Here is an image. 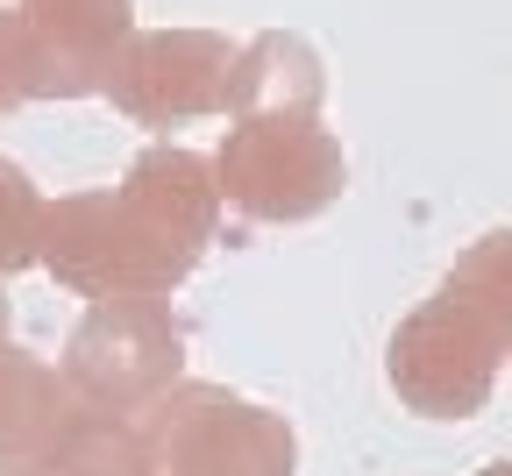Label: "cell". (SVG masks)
<instances>
[{
    "mask_svg": "<svg viewBox=\"0 0 512 476\" xmlns=\"http://www.w3.org/2000/svg\"><path fill=\"white\" fill-rule=\"evenodd\" d=\"M505 356H512V334L491 313H477L470 299L434 285V299H420L392 327L384 377H392L399 405L420 420H477L491 405V384H498Z\"/></svg>",
    "mask_w": 512,
    "mask_h": 476,
    "instance_id": "cell-3",
    "label": "cell"
},
{
    "mask_svg": "<svg viewBox=\"0 0 512 476\" xmlns=\"http://www.w3.org/2000/svg\"><path fill=\"white\" fill-rule=\"evenodd\" d=\"M0 342H8V285H0Z\"/></svg>",
    "mask_w": 512,
    "mask_h": 476,
    "instance_id": "cell-16",
    "label": "cell"
},
{
    "mask_svg": "<svg viewBox=\"0 0 512 476\" xmlns=\"http://www.w3.org/2000/svg\"><path fill=\"white\" fill-rule=\"evenodd\" d=\"M114 192H121V207L136 214L143 228H157V235H171V242H185V249L207 256V242H214V228H221L214 157L185 150V143H150L136 164L121 171Z\"/></svg>",
    "mask_w": 512,
    "mask_h": 476,
    "instance_id": "cell-8",
    "label": "cell"
},
{
    "mask_svg": "<svg viewBox=\"0 0 512 476\" xmlns=\"http://www.w3.org/2000/svg\"><path fill=\"white\" fill-rule=\"evenodd\" d=\"M477 476H512V455H498V462H484Z\"/></svg>",
    "mask_w": 512,
    "mask_h": 476,
    "instance_id": "cell-15",
    "label": "cell"
},
{
    "mask_svg": "<svg viewBox=\"0 0 512 476\" xmlns=\"http://www.w3.org/2000/svg\"><path fill=\"white\" fill-rule=\"evenodd\" d=\"M22 100H36V64H29L22 15H15V8H0V114H15Z\"/></svg>",
    "mask_w": 512,
    "mask_h": 476,
    "instance_id": "cell-14",
    "label": "cell"
},
{
    "mask_svg": "<svg viewBox=\"0 0 512 476\" xmlns=\"http://www.w3.org/2000/svg\"><path fill=\"white\" fill-rule=\"evenodd\" d=\"M328 64L299 29H264L235 50L228 72V114L235 121H320Z\"/></svg>",
    "mask_w": 512,
    "mask_h": 476,
    "instance_id": "cell-9",
    "label": "cell"
},
{
    "mask_svg": "<svg viewBox=\"0 0 512 476\" xmlns=\"http://www.w3.org/2000/svg\"><path fill=\"white\" fill-rule=\"evenodd\" d=\"M221 207L256 228H299L320 221L349 192L342 135L320 121H235L214 150Z\"/></svg>",
    "mask_w": 512,
    "mask_h": 476,
    "instance_id": "cell-4",
    "label": "cell"
},
{
    "mask_svg": "<svg viewBox=\"0 0 512 476\" xmlns=\"http://www.w3.org/2000/svg\"><path fill=\"white\" fill-rule=\"evenodd\" d=\"M36 100H86L107 93L128 43H136V0H15Z\"/></svg>",
    "mask_w": 512,
    "mask_h": 476,
    "instance_id": "cell-7",
    "label": "cell"
},
{
    "mask_svg": "<svg viewBox=\"0 0 512 476\" xmlns=\"http://www.w3.org/2000/svg\"><path fill=\"white\" fill-rule=\"evenodd\" d=\"M0 476H29V469H8V462H0Z\"/></svg>",
    "mask_w": 512,
    "mask_h": 476,
    "instance_id": "cell-17",
    "label": "cell"
},
{
    "mask_svg": "<svg viewBox=\"0 0 512 476\" xmlns=\"http://www.w3.org/2000/svg\"><path fill=\"white\" fill-rule=\"evenodd\" d=\"M36 270L79 299H171L192 270L200 249H185L157 228H143L121 207V192H64L43 214V256Z\"/></svg>",
    "mask_w": 512,
    "mask_h": 476,
    "instance_id": "cell-1",
    "label": "cell"
},
{
    "mask_svg": "<svg viewBox=\"0 0 512 476\" xmlns=\"http://www.w3.org/2000/svg\"><path fill=\"white\" fill-rule=\"evenodd\" d=\"M57 370L79 405L136 420L171 384H185V327H178L171 299H100L64 334Z\"/></svg>",
    "mask_w": 512,
    "mask_h": 476,
    "instance_id": "cell-5",
    "label": "cell"
},
{
    "mask_svg": "<svg viewBox=\"0 0 512 476\" xmlns=\"http://www.w3.org/2000/svg\"><path fill=\"white\" fill-rule=\"evenodd\" d=\"M86 413L72 398L57 363H43L36 349L0 342V462L8 469H36L50 455V441Z\"/></svg>",
    "mask_w": 512,
    "mask_h": 476,
    "instance_id": "cell-10",
    "label": "cell"
},
{
    "mask_svg": "<svg viewBox=\"0 0 512 476\" xmlns=\"http://www.w3.org/2000/svg\"><path fill=\"white\" fill-rule=\"evenodd\" d=\"M150 476H299V434L285 413L228 384H171L136 413Z\"/></svg>",
    "mask_w": 512,
    "mask_h": 476,
    "instance_id": "cell-2",
    "label": "cell"
},
{
    "mask_svg": "<svg viewBox=\"0 0 512 476\" xmlns=\"http://www.w3.org/2000/svg\"><path fill=\"white\" fill-rule=\"evenodd\" d=\"M43 214H50V199L36 192V178L0 157V285H8L15 270H36V256H43Z\"/></svg>",
    "mask_w": 512,
    "mask_h": 476,
    "instance_id": "cell-13",
    "label": "cell"
},
{
    "mask_svg": "<svg viewBox=\"0 0 512 476\" xmlns=\"http://www.w3.org/2000/svg\"><path fill=\"white\" fill-rule=\"evenodd\" d=\"M29 476H150V462H143L136 420H114V413H93L86 405Z\"/></svg>",
    "mask_w": 512,
    "mask_h": 476,
    "instance_id": "cell-11",
    "label": "cell"
},
{
    "mask_svg": "<svg viewBox=\"0 0 512 476\" xmlns=\"http://www.w3.org/2000/svg\"><path fill=\"white\" fill-rule=\"evenodd\" d=\"M441 292L470 299L477 313H491V320L512 334V228H491V235H477V242H470L456 263H448Z\"/></svg>",
    "mask_w": 512,
    "mask_h": 476,
    "instance_id": "cell-12",
    "label": "cell"
},
{
    "mask_svg": "<svg viewBox=\"0 0 512 476\" xmlns=\"http://www.w3.org/2000/svg\"><path fill=\"white\" fill-rule=\"evenodd\" d=\"M235 50L221 29H136L107 100L136 121V128H185L228 114V72Z\"/></svg>",
    "mask_w": 512,
    "mask_h": 476,
    "instance_id": "cell-6",
    "label": "cell"
}]
</instances>
